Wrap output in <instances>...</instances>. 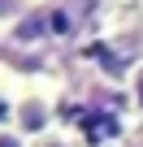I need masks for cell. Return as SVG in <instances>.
<instances>
[{
	"mask_svg": "<svg viewBox=\"0 0 143 147\" xmlns=\"http://www.w3.org/2000/svg\"><path fill=\"white\" fill-rule=\"evenodd\" d=\"M43 35H52V30H48V13H35L30 22L22 18V22L13 26V39H18V43H39Z\"/></svg>",
	"mask_w": 143,
	"mask_h": 147,
	"instance_id": "7a4b0ae2",
	"label": "cell"
},
{
	"mask_svg": "<svg viewBox=\"0 0 143 147\" xmlns=\"http://www.w3.org/2000/svg\"><path fill=\"white\" fill-rule=\"evenodd\" d=\"M0 147H30V138H22L13 125H5V130H0Z\"/></svg>",
	"mask_w": 143,
	"mask_h": 147,
	"instance_id": "8992f818",
	"label": "cell"
},
{
	"mask_svg": "<svg viewBox=\"0 0 143 147\" xmlns=\"http://www.w3.org/2000/svg\"><path fill=\"white\" fill-rule=\"evenodd\" d=\"M30 147H78L74 138H69L65 130H52V134H43V138H35Z\"/></svg>",
	"mask_w": 143,
	"mask_h": 147,
	"instance_id": "5b68a950",
	"label": "cell"
},
{
	"mask_svg": "<svg viewBox=\"0 0 143 147\" xmlns=\"http://www.w3.org/2000/svg\"><path fill=\"white\" fill-rule=\"evenodd\" d=\"M130 100H134V108H139V117H143V61L130 69Z\"/></svg>",
	"mask_w": 143,
	"mask_h": 147,
	"instance_id": "277c9868",
	"label": "cell"
},
{
	"mask_svg": "<svg viewBox=\"0 0 143 147\" xmlns=\"http://www.w3.org/2000/svg\"><path fill=\"white\" fill-rule=\"evenodd\" d=\"M13 130H18L22 138H30V143L43 138V134H52V130H56V125H52V100L39 95V91L13 100Z\"/></svg>",
	"mask_w": 143,
	"mask_h": 147,
	"instance_id": "6da1fadb",
	"label": "cell"
},
{
	"mask_svg": "<svg viewBox=\"0 0 143 147\" xmlns=\"http://www.w3.org/2000/svg\"><path fill=\"white\" fill-rule=\"evenodd\" d=\"M5 125H13V100L0 95V130H5Z\"/></svg>",
	"mask_w": 143,
	"mask_h": 147,
	"instance_id": "52a82bcc",
	"label": "cell"
},
{
	"mask_svg": "<svg viewBox=\"0 0 143 147\" xmlns=\"http://www.w3.org/2000/svg\"><path fill=\"white\" fill-rule=\"evenodd\" d=\"M48 30H52V39H69L74 35V13L65 5H52L48 9Z\"/></svg>",
	"mask_w": 143,
	"mask_h": 147,
	"instance_id": "3957f363",
	"label": "cell"
}]
</instances>
